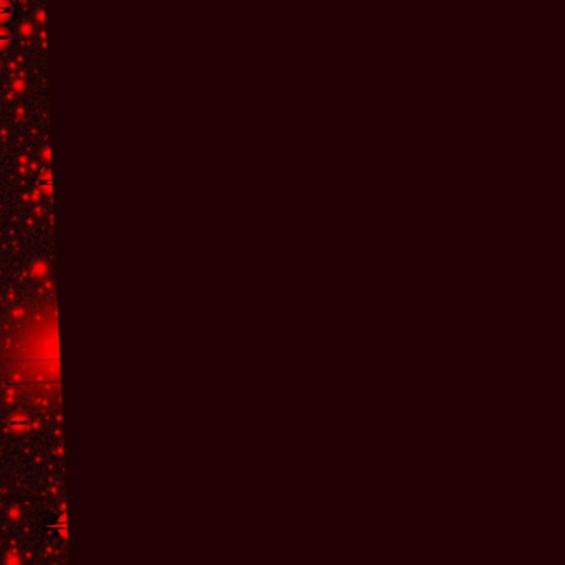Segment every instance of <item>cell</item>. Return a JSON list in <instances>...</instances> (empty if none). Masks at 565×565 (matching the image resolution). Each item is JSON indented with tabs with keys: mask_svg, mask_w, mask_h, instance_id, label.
<instances>
[{
	"mask_svg": "<svg viewBox=\"0 0 565 565\" xmlns=\"http://www.w3.org/2000/svg\"><path fill=\"white\" fill-rule=\"evenodd\" d=\"M12 15V5L7 0H0V20Z\"/></svg>",
	"mask_w": 565,
	"mask_h": 565,
	"instance_id": "1",
	"label": "cell"
},
{
	"mask_svg": "<svg viewBox=\"0 0 565 565\" xmlns=\"http://www.w3.org/2000/svg\"><path fill=\"white\" fill-rule=\"evenodd\" d=\"M7 42H9V33L0 28V47H2V45H5Z\"/></svg>",
	"mask_w": 565,
	"mask_h": 565,
	"instance_id": "2",
	"label": "cell"
}]
</instances>
